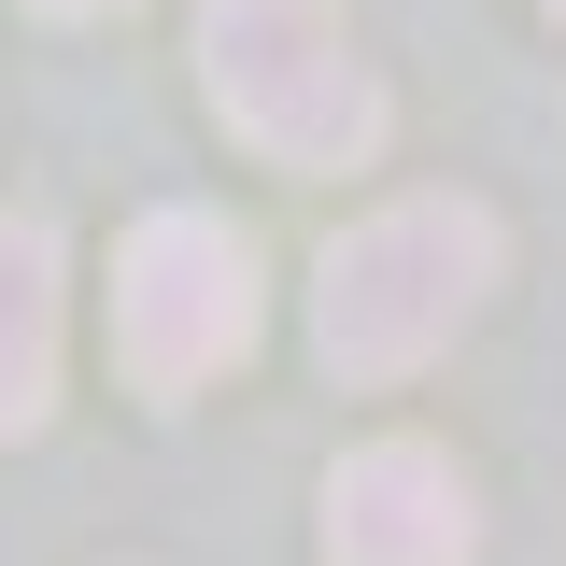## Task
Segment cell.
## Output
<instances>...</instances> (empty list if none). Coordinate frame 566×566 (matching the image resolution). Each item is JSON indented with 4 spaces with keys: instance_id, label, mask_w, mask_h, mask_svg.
<instances>
[{
    "instance_id": "1",
    "label": "cell",
    "mask_w": 566,
    "mask_h": 566,
    "mask_svg": "<svg viewBox=\"0 0 566 566\" xmlns=\"http://www.w3.org/2000/svg\"><path fill=\"white\" fill-rule=\"evenodd\" d=\"M199 85L212 114L283 156V170H354L382 142V85L354 57L340 0H212L199 14Z\"/></svg>"
},
{
    "instance_id": "2",
    "label": "cell",
    "mask_w": 566,
    "mask_h": 566,
    "mask_svg": "<svg viewBox=\"0 0 566 566\" xmlns=\"http://www.w3.org/2000/svg\"><path fill=\"white\" fill-rule=\"evenodd\" d=\"M482 283H495V212L397 199V212H368L340 255H326V283H312V340H326L340 382H397V368H424V354L482 312Z\"/></svg>"
},
{
    "instance_id": "3",
    "label": "cell",
    "mask_w": 566,
    "mask_h": 566,
    "mask_svg": "<svg viewBox=\"0 0 566 566\" xmlns=\"http://www.w3.org/2000/svg\"><path fill=\"white\" fill-rule=\"evenodd\" d=\"M114 354L142 397H199L255 354V241L227 212H142L114 255Z\"/></svg>"
},
{
    "instance_id": "4",
    "label": "cell",
    "mask_w": 566,
    "mask_h": 566,
    "mask_svg": "<svg viewBox=\"0 0 566 566\" xmlns=\"http://www.w3.org/2000/svg\"><path fill=\"white\" fill-rule=\"evenodd\" d=\"M468 538H482V510L453 482V453H424V439L340 453V482H326V553L340 566H468Z\"/></svg>"
},
{
    "instance_id": "5",
    "label": "cell",
    "mask_w": 566,
    "mask_h": 566,
    "mask_svg": "<svg viewBox=\"0 0 566 566\" xmlns=\"http://www.w3.org/2000/svg\"><path fill=\"white\" fill-rule=\"evenodd\" d=\"M57 397V241L0 212V439H29Z\"/></svg>"
},
{
    "instance_id": "6",
    "label": "cell",
    "mask_w": 566,
    "mask_h": 566,
    "mask_svg": "<svg viewBox=\"0 0 566 566\" xmlns=\"http://www.w3.org/2000/svg\"><path fill=\"white\" fill-rule=\"evenodd\" d=\"M43 14H128V0H43Z\"/></svg>"
},
{
    "instance_id": "7",
    "label": "cell",
    "mask_w": 566,
    "mask_h": 566,
    "mask_svg": "<svg viewBox=\"0 0 566 566\" xmlns=\"http://www.w3.org/2000/svg\"><path fill=\"white\" fill-rule=\"evenodd\" d=\"M553 14H566V0H553Z\"/></svg>"
}]
</instances>
